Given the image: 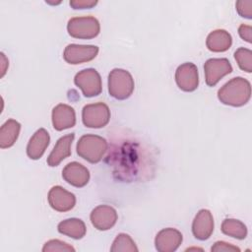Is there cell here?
<instances>
[{"label": "cell", "instance_id": "9c48e42d", "mask_svg": "<svg viewBox=\"0 0 252 252\" xmlns=\"http://www.w3.org/2000/svg\"><path fill=\"white\" fill-rule=\"evenodd\" d=\"M175 82L178 88L184 92H193L199 85L197 66L192 62L179 65L175 71Z\"/></svg>", "mask_w": 252, "mask_h": 252}, {"label": "cell", "instance_id": "7402d4cb", "mask_svg": "<svg viewBox=\"0 0 252 252\" xmlns=\"http://www.w3.org/2000/svg\"><path fill=\"white\" fill-rule=\"evenodd\" d=\"M112 252H138V248L131 238L130 235L126 233H119L112 242L110 247Z\"/></svg>", "mask_w": 252, "mask_h": 252}, {"label": "cell", "instance_id": "f546056e", "mask_svg": "<svg viewBox=\"0 0 252 252\" xmlns=\"http://www.w3.org/2000/svg\"><path fill=\"white\" fill-rule=\"evenodd\" d=\"M187 250H202V249H199V248H188Z\"/></svg>", "mask_w": 252, "mask_h": 252}, {"label": "cell", "instance_id": "f1b7e54d", "mask_svg": "<svg viewBox=\"0 0 252 252\" xmlns=\"http://www.w3.org/2000/svg\"><path fill=\"white\" fill-rule=\"evenodd\" d=\"M8 66V60L6 59V57H5V54L3 53V52H1V78L5 75V73H6V67Z\"/></svg>", "mask_w": 252, "mask_h": 252}, {"label": "cell", "instance_id": "ba28073f", "mask_svg": "<svg viewBox=\"0 0 252 252\" xmlns=\"http://www.w3.org/2000/svg\"><path fill=\"white\" fill-rule=\"evenodd\" d=\"M98 47L95 45H83V44H69L65 47L63 52L64 60L73 65L92 61L96 57Z\"/></svg>", "mask_w": 252, "mask_h": 252}, {"label": "cell", "instance_id": "277c9868", "mask_svg": "<svg viewBox=\"0 0 252 252\" xmlns=\"http://www.w3.org/2000/svg\"><path fill=\"white\" fill-rule=\"evenodd\" d=\"M67 31L72 37L91 39L98 35L100 25L98 20L93 16L74 17L68 21Z\"/></svg>", "mask_w": 252, "mask_h": 252}, {"label": "cell", "instance_id": "52a82bcc", "mask_svg": "<svg viewBox=\"0 0 252 252\" xmlns=\"http://www.w3.org/2000/svg\"><path fill=\"white\" fill-rule=\"evenodd\" d=\"M204 72L206 84L214 87L220 79L232 72V66L226 58H211L205 62Z\"/></svg>", "mask_w": 252, "mask_h": 252}, {"label": "cell", "instance_id": "6da1fadb", "mask_svg": "<svg viewBox=\"0 0 252 252\" xmlns=\"http://www.w3.org/2000/svg\"><path fill=\"white\" fill-rule=\"evenodd\" d=\"M250 97V82L242 77L232 78L218 91L219 100L225 105L234 107H239L246 104Z\"/></svg>", "mask_w": 252, "mask_h": 252}, {"label": "cell", "instance_id": "ffe728a7", "mask_svg": "<svg viewBox=\"0 0 252 252\" xmlns=\"http://www.w3.org/2000/svg\"><path fill=\"white\" fill-rule=\"evenodd\" d=\"M21 124L15 119H8L0 128V148L12 147L20 134Z\"/></svg>", "mask_w": 252, "mask_h": 252}, {"label": "cell", "instance_id": "8fae6325", "mask_svg": "<svg viewBox=\"0 0 252 252\" xmlns=\"http://www.w3.org/2000/svg\"><path fill=\"white\" fill-rule=\"evenodd\" d=\"M47 200L50 207L57 212H68L76 205L75 195L59 185L49 190Z\"/></svg>", "mask_w": 252, "mask_h": 252}, {"label": "cell", "instance_id": "2e32d148", "mask_svg": "<svg viewBox=\"0 0 252 252\" xmlns=\"http://www.w3.org/2000/svg\"><path fill=\"white\" fill-rule=\"evenodd\" d=\"M50 142V136L44 128H39L31 137L27 146V155L32 159L40 158Z\"/></svg>", "mask_w": 252, "mask_h": 252}, {"label": "cell", "instance_id": "3957f363", "mask_svg": "<svg viewBox=\"0 0 252 252\" xmlns=\"http://www.w3.org/2000/svg\"><path fill=\"white\" fill-rule=\"evenodd\" d=\"M134 79L132 75L120 68H115L108 75V93L118 100L128 98L134 91Z\"/></svg>", "mask_w": 252, "mask_h": 252}, {"label": "cell", "instance_id": "4fadbf2b", "mask_svg": "<svg viewBox=\"0 0 252 252\" xmlns=\"http://www.w3.org/2000/svg\"><path fill=\"white\" fill-rule=\"evenodd\" d=\"M63 179L74 187H84L90 180L89 169L77 161L69 162L62 170Z\"/></svg>", "mask_w": 252, "mask_h": 252}, {"label": "cell", "instance_id": "7c38bea8", "mask_svg": "<svg viewBox=\"0 0 252 252\" xmlns=\"http://www.w3.org/2000/svg\"><path fill=\"white\" fill-rule=\"evenodd\" d=\"M183 237L179 230L172 227L163 228L155 238V246L158 252H173L182 243Z\"/></svg>", "mask_w": 252, "mask_h": 252}, {"label": "cell", "instance_id": "8992f818", "mask_svg": "<svg viewBox=\"0 0 252 252\" xmlns=\"http://www.w3.org/2000/svg\"><path fill=\"white\" fill-rule=\"evenodd\" d=\"M74 83L81 89L86 97L96 96L102 91L100 75L94 68H87L78 72L74 78Z\"/></svg>", "mask_w": 252, "mask_h": 252}, {"label": "cell", "instance_id": "ac0fdd59", "mask_svg": "<svg viewBox=\"0 0 252 252\" xmlns=\"http://www.w3.org/2000/svg\"><path fill=\"white\" fill-rule=\"evenodd\" d=\"M232 37L225 30H215L211 32L206 39V45L210 51L224 52L230 48Z\"/></svg>", "mask_w": 252, "mask_h": 252}, {"label": "cell", "instance_id": "d6986e66", "mask_svg": "<svg viewBox=\"0 0 252 252\" xmlns=\"http://www.w3.org/2000/svg\"><path fill=\"white\" fill-rule=\"evenodd\" d=\"M57 229L61 234L69 236L73 239L83 238L87 231L85 222L76 218H71L60 221L57 225Z\"/></svg>", "mask_w": 252, "mask_h": 252}, {"label": "cell", "instance_id": "4316f807", "mask_svg": "<svg viewBox=\"0 0 252 252\" xmlns=\"http://www.w3.org/2000/svg\"><path fill=\"white\" fill-rule=\"evenodd\" d=\"M73 9H91L97 4L96 0H71L69 2Z\"/></svg>", "mask_w": 252, "mask_h": 252}, {"label": "cell", "instance_id": "7a4b0ae2", "mask_svg": "<svg viewBox=\"0 0 252 252\" xmlns=\"http://www.w3.org/2000/svg\"><path fill=\"white\" fill-rule=\"evenodd\" d=\"M76 151L79 157L91 163H96L101 160L107 151V142L104 138L87 134L83 135L76 146Z\"/></svg>", "mask_w": 252, "mask_h": 252}, {"label": "cell", "instance_id": "5bb4252c", "mask_svg": "<svg viewBox=\"0 0 252 252\" xmlns=\"http://www.w3.org/2000/svg\"><path fill=\"white\" fill-rule=\"evenodd\" d=\"M214 231V218L207 209L200 210L192 222L193 235L199 240H207Z\"/></svg>", "mask_w": 252, "mask_h": 252}, {"label": "cell", "instance_id": "44dd1931", "mask_svg": "<svg viewBox=\"0 0 252 252\" xmlns=\"http://www.w3.org/2000/svg\"><path fill=\"white\" fill-rule=\"evenodd\" d=\"M221 231L225 235L236 239H244L247 236L246 225L235 219H225L221 223Z\"/></svg>", "mask_w": 252, "mask_h": 252}, {"label": "cell", "instance_id": "484cf974", "mask_svg": "<svg viewBox=\"0 0 252 252\" xmlns=\"http://www.w3.org/2000/svg\"><path fill=\"white\" fill-rule=\"evenodd\" d=\"M211 251L212 252H232V251L240 252V248L225 241H217L212 246Z\"/></svg>", "mask_w": 252, "mask_h": 252}, {"label": "cell", "instance_id": "9a60e30c", "mask_svg": "<svg viewBox=\"0 0 252 252\" xmlns=\"http://www.w3.org/2000/svg\"><path fill=\"white\" fill-rule=\"evenodd\" d=\"M51 119L53 128L57 131H62L75 126L76 113L70 105L59 103L52 109Z\"/></svg>", "mask_w": 252, "mask_h": 252}, {"label": "cell", "instance_id": "83f0119b", "mask_svg": "<svg viewBox=\"0 0 252 252\" xmlns=\"http://www.w3.org/2000/svg\"><path fill=\"white\" fill-rule=\"evenodd\" d=\"M238 33L240 37L248 43L252 42V28L249 25H240L238 28Z\"/></svg>", "mask_w": 252, "mask_h": 252}, {"label": "cell", "instance_id": "30bf717a", "mask_svg": "<svg viewBox=\"0 0 252 252\" xmlns=\"http://www.w3.org/2000/svg\"><path fill=\"white\" fill-rule=\"evenodd\" d=\"M116 210L108 205H99L95 207L90 216L91 222L98 230H108L117 221Z\"/></svg>", "mask_w": 252, "mask_h": 252}, {"label": "cell", "instance_id": "d4e9b609", "mask_svg": "<svg viewBox=\"0 0 252 252\" xmlns=\"http://www.w3.org/2000/svg\"><path fill=\"white\" fill-rule=\"evenodd\" d=\"M237 13L246 19H252V0H239L235 3Z\"/></svg>", "mask_w": 252, "mask_h": 252}, {"label": "cell", "instance_id": "cb8c5ba5", "mask_svg": "<svg viewBox=\"0 0 252 252\" xmlns=\"http://www.w3.org/2000/svg\"><path fill=\"white\" fill-rule=\"evenodd\" d=\"M43 252H74L75 248L70 244L59 239H51L45 242L42 247Z\"/></svg>", "mask_w": 252, "mask_h": 252}, {"label": "cell", "instance_id": "e0dca14e", "mask_svg": "<svg viewBox=\"0 0 252 252\" xmlns=\"http://www.w3.org/2000/svg\"><path fill=\"white\" fill-rule=\"evenodd\" d=\"M74 138L75 134L71 133L58 139L46 160L49 166H57L63 159L71 155V146Z\"/></svg>", "mask_w": 252, "mask_h": 252}, {"label": "cell", "instance_id": "5b68a950", "mask_svg": "<svg viewBox=\"0 0 252 252\" xmlns=\"http://www.w3.org/2000/svg\"><path fill=\"white\" fill-rule=\"evenodd\" d=\"M110 119L109 107L103 102L87 104L82 110V121L88 128H102Z\"/></svg>", "mask_w": 252, "mask_h": 252}, {"label": "cell", "instance_id": "603a6c76", "mask_svg": "<svg viewBox=\"0 0 252 252\" xmlns=\"http://www.w3.org/2000/svg\"><path fill=\"white\" fill-rule=\"evenodd\" d=\"M234 59L241 70L247 73L252 72V51L250 49L239 47L234 52Z\"/></svg>", "mask_w": 252, "mask_h": 252}]
</instances>
